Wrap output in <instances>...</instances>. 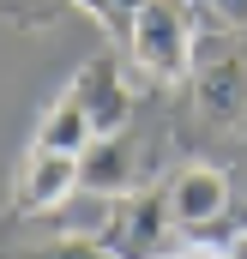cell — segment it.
<instances>
[{"label":"cell","mask_w":247,"mask_h":259,"mask_svg":"<svg viewBox=\"0 0 247 259\" xmlns=\"http://www.w3.org/2000/svg\"><path fill=\"white\" fill-rule=\"evenodd\" d=\"M175 235H181V223L169 217V193H151V187L115 199V211L97 217V241L115 259H169Z\"/></svg>","instance_id":"2"},{"label":"cell","mask_w":247,"mask_h":259,"mask_svg":"<svg viewBox=\"0 0 247 259\" xmlns=\"http://www.w3.org/2000/svg\"><path fill=\"white\" fill-rule=\"evenodd\" d=\"M72 193H78V157L30 139L12 175V217H55Z\"/></svg>","instance_id":"3"},{"label":"cell","mask_w":247,"mask_h":259,"mask_svg":"<svg viewBox=\"0 0 247 259\" xmlns=\"http://www.w3.org/2000/svg\"><path fill=\"white\" fill-rule=\"evenodd\" d=\"M241 193H247V169H241Z\"/></svg>","instance_id":"14"},{"label":"cell","mask_w":247,"mask_h":259,"mask_svg":"<svg viewBox=\"0 0 247 259\" xmlns=\"http://www.w3.org/2000/svg\"><path fill=\"white\" fill-rule=\"evenodd\" d=\"M193 12L211 30H241L247 36V0H193Z\"/></svg>","instance_id":"11"},{"label":"cell","mask_w":247,"mask_h":259,"mask_svg":"<svg viewBox=\"0 0 247 259\" xmlns=\"http://www.w3.org/2000/svg\"><path fill=\"white\" fill-rule=\"evenodd\" d=\"M127 55L151 84H193V66H199L193 0H145L133 30H127Z\"/></svg>","instance_id":"1"},{"label":"cell","mask_w":247,"mask_h":259,"mask_svg":"<svg viewBox=\"0 0 247 259\" xmlns=\"http://www.w3.org/2000/svg\"><path fill=\"white\" fill-rule=\"evenodd\" d=\"M103 36H115V42H127V30H133V18H139V6L145 0H72Z\"/></svg>","instance_id":"9"},{"label":"cell","mask_w":247,"mask_h":259,"mask_svg":"<svg viewBox=\"0 0 247 259\" xmlns=\"http://www.w3.org/2000/svg\"><path fill=\"white\" fill-rule=\"evenodd\" d=\"M193 103H199V115H211V121L247 115V55H235V49L205 55V61L193 66Z\"/></svg>","instance_id":"7"},{"label":"cell","mask_w":247,"mask_h":259,"mask_svg":"<svg viewBox=\"0 0 247 259\" xmlns=\"http://www.w3.org/2000/svg\"><path fill=\"white\" fill-rule=\"evenodd\" d=\"M6 259H115L97 235H61V241H43V247H12Z\"/></svg>","instance_id":"10"},{"label":"cell","mask_w":247,"mask_h":259,"mask_svg":"<svg viewBox=\"0 0 247 259\" xmlns=\"http://www.w3.org/2000/svg\"><path fill=\"white\" fill-rule=\"evenodd\" d=\"M91 115H85V103L72 97V84H61L55 97H49V109H43V121H36V145H55V151H72V157H85L91 151Z\"/></svg>","instance_id":"8"},{"label":"cell","mask_w":247,"mask_h":259,"mask_svg":"<svg viewBox=\"0 0 247 259\" xmlns=\"http://www.w3.org/2000/svg\"><path fill=\"white\" fill-rule=\"evenodd\" d=\"M169 259H229V241H223V247H211V241H181Z\"/></svg>","instance_id":"12"},{"label":"cell","mask_w":247,"mask_h":259,"mask_svg":"<svg viewBox=\"0 0 247 259\" xmlns=\"http://www.w3.org/2000/svg\"><path fill=\"white\" fill-rule=\"evenodd\" d=\"M229 259H247V229H235V235H229Z\"/></svg>","instance_id":"13"},{"label":"cell","mask_w":247,"mask_h":259,"mask_svg":"<svg viewBox=\"0 0 247 259\" xmlns=\"http://www.w3.org/2000/svg\"><path fill=\"white\" fill-rule=\"evenodd\" d=\"M163 193H169V217H175L181 229H211V223L229 211V175H223L217 163H187Z\"/></svg>","instance_id":"6"},{"label":"cell","mask_w":247,"mask_h":259,"mask_svg":"<svg viewBox=\"0 0 247 259\" xmlns=\"http://www.w3.org/2000/svg\"><path fill=\"white\" fill-rule=\"evenodd\" d=\"M78 187H85V193H97V199L145 193V187H151V151H145L127 127L91 139V151L78 157Z\"/></svg>","instance_id":"4"},{"label":"cell","mask_w":247,"mask_h":259,"mask_svg":"<svg viewBox=\"0 0 247 259\" xmlns=\"http://www.w3.org/2000/svg\"><path fill=\"white\" fill-rule=\"evenodd\" d=\"M66 84H72V97L85 103L97 139H103V133H121L127 121H133V84L121 78V61H115V55H91V61H78Z\"/></svg>","instance_id":"5"}]
</instances>
